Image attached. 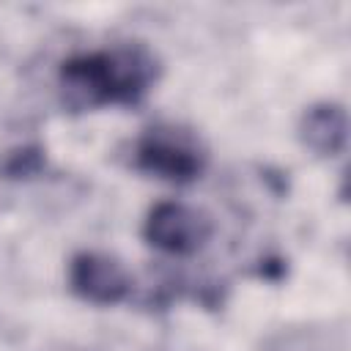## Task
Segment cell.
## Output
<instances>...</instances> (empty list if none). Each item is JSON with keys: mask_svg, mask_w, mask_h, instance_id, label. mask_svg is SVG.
I'll use <instances>...</instances> for the list:
<instances>
[{"mask_svg": "<svg viewBox=\"0 0 351 351\" xmlns=\"http://www.w3.org/2000/svg\"><path fill=\"white\" fill-rule=\"evenodd\" d=\"M208 154L203 143L181 126L156 123L145 129V134L134 145V165L137 170L156 176L170 184H189L203 176Z\"/></svg>", "mask_w": 351, "mask_h": 351, "instance_id": "2", "label": "cell"}, {"mask_svg": "<svg viewBox=\"0 0 351 351\" xmlns=\"http://www.w3.org/2000/svg\"><path fill=\"white\" fill-rule=\"evenodd\" d=\"M69 288L90 304H118L132 291L123 263L107 252H77L69 261Z\"/></svg>", "mask_w": 351, "mask_h": 351, "instance_id": "4", "label": "cell"}, {"mask_svg": "<svg viewBox=\"0 0 351 351\" xmlns=\"http://www.w3.org/2000/svg\"><path fill=\"white\" fill-rule=\"evenodd\" d=\"M299 137L318 156L340 154L346 145V137H348L346 110L335 101H318V104L307 107L299 121Z\"/></svg>", "mask_w": 351, "mask_h": 351, "instance_id": "5", "label": "cell"}, {"mask_svg": "<svg viewBox=\"0 0 351 351\" xmlns=\"http://www.w3.org/2000/svg\"><path fill=\"white\" fill-rule=\"evenodd\" d=\"M44 167V151L38 145H25L16 151H8L0 162V173L5 178H33Z\"/></svg>", "mask_w": 351, "mask_h": 351, "instance_id": "6", "label": "cell"}, {"mask_svg": "<svg viewBox=\"0 0 351 351\" xmlns=\"http://www.w3.org/2000/svg\"><path fill=\"white\" fill-rule=\"evenodd\" d=\"M211 233H214L211 217L178 200L156 203L148 211L145 225H143L145 241L170 255H195L197 250L206 247Z\"/></svg>", "mask_w": 351, "mask_h": 351, "instance_id": "3", "label": "cell"}, {"mask_svg": "<svg viewBox=\"0 0 351 351\" xmlns=\"http://www.w3.org/2000/svg\"><path fill=\"white\" fill-rule=\"evenodd\" d=\"M159 80V60L143 44H118L63 60L60 96L71 112L137 104Z\"/></svg>", "mask_w": 351, "mask_h": 351, "instance_id": "1", "label": "cell"}]
</instances>
